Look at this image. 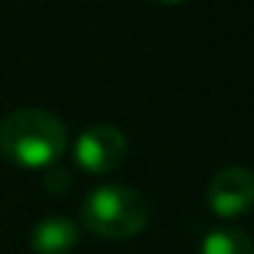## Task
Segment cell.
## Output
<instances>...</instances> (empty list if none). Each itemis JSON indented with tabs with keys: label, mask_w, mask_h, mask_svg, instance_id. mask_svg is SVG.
<instances>
[{
	"label": "cell",
	"mask_w": 254,
	"mask_h": 254,
	"mask_svg": "<svg viewBox=\"0 0 254 254\" xmlns=\"http://www.w3.org/2000/svg\"><path fill=\"white\" fill-rule=\"evenodd\" d=\"M68 142L61 118L47 110H14L0 123V153L25 170L55 167Z\"/></svg>",
	"instance_id": "6da1fadb"
},
{
	"label": "cell",
	"mask_w": 254,
	"mask_h": 254,
	"mask_svg": "<svg viewBox=\"0 0 254 254\" xmlns=\"http://www.w3.org/2000/svg\"><path fill=\"white\" fill-rule=\"evenodd\" d=\"M150 202L142 191L121 183H104L93 189L82 202V224L110 241L134 238L148 227Z\"/></svg>",
	"instance_id": "7a4b0ae2"
},
{
	"label": "cell",
	"mask_w": 254,
	"mask_h": 254,
	"mask_svg": "<svg viewBox=\"0 0 254 254\" xmlns=\"http://www.w3.org/2000/svg\"><path fill=\"white\" fill-rule=\"evenodd\" d=\"M126 134L115 126H104V123L85 128L74 142V161H77L79 170L90 172V175L115 172L126 161Z\"/></svg>",
	"instance_id": "3957f363"
},
{
	"label": "cell",
	"mask_w": 254,
	"mask_h": 254,
	"mask_svg": "<svg viewBox=\"0 0 254 254\" xmlns=\"http://www.w3.org/2000/svg\"><path fill=\"white\" fill-rule=\"evenodd\" d=\"M208 208L221 219L254 210V172L246 167H224L208 183Z\"/></svg>",
	"instance_id": "277c9868"
},
{
	"label": "cell",
	"mask_w": 254,
	"mask_h": 254,
	"mask_svg": "<svg viewBox=\"0 0 254 254\" xmlns=\"http://www.w3.org/2000/svg\"><path fill=\"white\" fill-rule=\"evenodd\" d=\"M28 241L36 254H71L79 243V230L71 219L47 216L30 230Z\"/></svg>",
	"instance_id": "5b68a950"
},
{
	"label": "cell",
	"mask_w": 254,
	"mask_h": 254,
	"mask_svg": "<svg viewBox=\"0 0 254 254\" xmlns=\"http://www.w3.org/2000/svg\"><path fill=\"white\" fill-rule=\"evenodd\" d=\"M199 254H254V241L241 227H216L202 238Z\"/></svg>",
	"instance_id": "8992f818"
},
{
	"label": "cell",
	"mask_w": 254,
	"mask_h": 254,
	"mask_svg": "<svg viewBox=\"0 0 254 254\" xmlns=\"http://www.w3.org/2000/svg\"><path fill=\"white\" fill-rule=\"evenodd\" d=\"M153 3H183V0H153Z\"/></svg>",
	"instance_id": "52a82bcc"
}]
</instances>
